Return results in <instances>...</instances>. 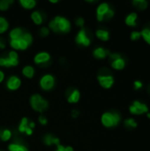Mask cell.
<instances>
[{"mask_svg":"<svg viewBox=\"0 0 150 151\" xmlns=\"http://www.w3.org/2000/svg\"><path fill=\"white\" fill-rule=\"evenodd\" d=\"M40 85H41V88L43 90H46V91L50 90L55 85V79H54V77L52 75L46 74L41 79Z\"/></svg>","mask_w":150,"mask_h":151,"instance_id":"7","label":"cell"},{"mask_svg":"<svg viewBox=\"0 0 150 151\" xmlns=\"http://www.w3.org/2000/svg\"><path fill=\"white\" fill-rule=\"evenodd\" d=\"M66 95H67V100H68V102L69 103H72V104H75V103L79 102L80 97V92L77 89H71V91L68 92Z\"/></svg>","mask_w":150,"mask_h":151,"instance_id":"14","label":"cell"},{"mask_svg":"<svg viewBox=\"0 0 150 151\" xmlns=\"http://www.w3.org/2000/svg\"><path fill=\"white\" fill-rule=\"evenodd\" d=\"M114 16V11L111 8L109 11H108V12L106 13V15H105V17H104V19H111L112 17Z\"/></svg>","mask_w":150,"mask_h":151,"instance_id":"36","label":"cell"},{"mask_svg":"<svg viewBox=\"0 0 150 151\" xmlns=\"http://www.w3.org/2000/svg\"><path fill=\"white\" fill-rule=\"evenodd\" d=\"M76 25L79 26V27H81L83 28V26H84V19L82 18H78L76 19Z\"/></svg>","mask_w":150,"mask_h":151,"instance_id":"37","label":"cell"},{"mask_svg":"<svg viewBox=\"0 0 150 151\" xmlns=\"http://www.w3.org/2000/svg\"><path fill=\"white\" fill-rule=\"evenodd\" d=\"M22 73H23V75H24L25 77L31 79V78H33V76H34V68H33L32 66L27 65V66H25V67L23 68Z\"/></svg>","mask_w":150,"mask_h":151,"instance_id":"23","label":"cell"},{"mask_svg":"<svg viewBox=\"0 0 150 151\" xmlns=\"http://www.w3.org/2000/svg\"><path fill=\"white\" fill-rule=\"evenodd\" d=\"M97 80L103 88H111L114 84V78L108 72L99 74Z\"/></svg>","mask_w":150,"mask_h":151,"instance_id":"6","label":"cell"},{"mask_svg":"<svg viewBox=\"0 0 150 151\" xmlns=\"http://www.w3.org/2000/svg\"><path fill=\"white\" fill-rule=\"evenodd\" d=\"M5 48V42L3 38H0V49H4Z\"/></svg>","mask_w":150,"mask_h":151,"instance_id":"40","label":"cell"},{"mask_svg":"<svg viewBox=\"0 0 150 151\" xmlns=\"http://www.w3.org/2000/svg\"><path fill=\"white\" fill-rule=\"evenodd\" d=\"M130 38H131L132 41H137V40H139V39L141 38V32H139V31H133V32L131 33Z\"/></svg>","mask_w":150,"mask_h":151,"instance_id":"31","label":"cell"},{"mask_svg":"<svg viewBox=\"0 0 150 151\" xmlns=\"http://www.w3.org/2000/svg\"><path fill=\"white\" fill-rule=\"evenodd\" d=\"M95 34H96V36L102 41H108L110 39V33L107 30L98 29Z\"/></svg>","mask_w":150,"mask_h":151,"instance_id":"21","label":"cell"},{"mask_svg":"<svg viewBox=\"0 0 150 151\" xmlns=\"http://www.w3.org/2000/svg\"><path fill=\"white\" fill-rule=\"evenodd\" d=\"M142 87H143V83L141 81H135L133 82V88H134V90H140V89L142 88Z\"/></svg>","mask_w":150,"mask_h":151,"instance_id":"32","label":"cell"},{"mask_svg":"<svg viewBox=\"0 0 150 151\" xmlns=\"http://www.w3.org/2000/svg\"><path fill=\"white\" fill-rule=\"evenodd\" d=\"M19 131L20 133H26L27 135H31L33 134V130L29 127L28 120L27 118H23L20 121V124L19 126Z\"/></svg>","mask_w":150,"mask_h":151,"instance_id":"11","label":"cell"},{"mask_svg":"<svg viewBox=\"0 0 150 151\" xmlns=\"http://www.w3.org/2000/svg\"><path fill=\"white\" fill-rule=\"evenodd\" d=\"M11 3H12L11 0H1L0 1V10L1 11L7 10Z\"/></svg>","mask_w":150,"mask_h":151,"instance_id":"29","label":"cell"},{"mask_svg":"<svg viewBox=\"0 0 150 151\" xmlns=\"http://www.w3.org/2000/svg\"><path fill=\"white\" fill-rule=\"evenodd\" d=\"M110 9H111V7H110L109 4H107V3H103V4H101L97 7V10H96V17H97L98 21L104 20V17H105L106 13L108 12V11Z\"/></svg>","mask_w":150,"mask_h":151,"instance_id":"9","label":"cell"},{"mask_svg":"<svg viewBox=\"0 0 150 151\" xmlns=\"http://www.w3.org/2000/svg\"><path fill=\"white\" fill-rule=\"evenodd\" d=\"M8 22L7 20L3 18V17H0V34H3L4 32H5L7 29H8Z\"/></svg>","mask_w":150,"mask_h":151,"instance_id":"28","label":"cell"},{"mask_svg":"<svg viewBox=\"0 0 150 151\" xmlns=\"http://www.w3.org/2000/svg\"><path fill=\"white\" fill-rule=\"evenodd\" d=\"M76 42L80 45H83V46H88L91 42V39L90 37L88 35L87 30L85 28H81L80 31L78 33L77 36H76Z\"/></svg>","mask_w":150,"mask_h":151,"instance_id":"8","label":"cell"},{"mask_svg":"<svg viewBox=\"0 0 150 151\" xmlns=\"http://www.w3.org/2000/svg\"><path fill=\"white\" fill-rule=\"evenodd\" d=\"M109 53H110L109 50H105V49H103L102 47L96 48L94 50V52H93L95 58H98V59H103V58H105L107 57V55H109Z\"/></svg>","mask_w":150,"mask_h":151,"instance_id":"16","label":"cell"},{"mask_svg":"<svg viewBox=\"0 0 150 151\" xmlns=\"http://www.w3.org/2000/svg\"><path fill=\"white\" fill-rule=\"evenodd\" d=\"M111 67L113 69H115V70H122L126 66V61L121 57V58H119L111 62Z\"/></svg>","mask_w":150,"mask_h":151,"instance_id":"17","label":"cell"},{"mask_svg":"<svg viewBox=\"0 0 150 151\" xmlns=\"http://www.w3.org/2000/svg\"><path fill=\"white\" fill-rule=\"evenodd\" d=\"M43 142L48 145V146H50V145H59V139L54 137L53 135L51 134H46L43 138Z\"/></svg>","mask_w":150,"mask_h":151,"instance_id":"18","label":"cell"},{"mask_svg":"<svg viewBox=\"0 0 150 151\" xmlns=\"http://www.w3.org/2000/svg\"><path fill=\"white\" fill-rule=\"evenodd\" d=\"M137 19H138L137 13L131 12L126 18V24L129 27H135V26H137V21H136Z\"/></svg>","mask_w":150,"mask_h":151,"instance_id":"15","label":"cell"},{"mask_svg":"<svg viewBox=\"0 0 150 151\" xmlns=\"http://www.w3.org/2000/svg\"><path fill=\"white\" fill-rule=\"evenodd\" d=\"M25 32L19 28V27H17V28H14L12 29L11 32H10V37H11V40H19L22 37L23 34Z\"/></svg>","mask_w":150,"mask_h":151,"instance_id":"19","label":"cell"},{"mask_svg":"<svg viewBox=\"0 0 150 151\" xmlns=\"http://www.w3.org/2000/svg\"><path fill=\"white\" fill-rule=\"evenodd\" d=\"M124 125H125L126 127H127V128H133V129H134V128H136L138 127V123L133 118H129V119H125Z\"/></svg>","mask_w":150,"mask_h":151,"instance_id":"25","label":"cell"},{"mask_svg":"<svg viewBox=\"0 0 150 151\" xmlns=\"http://www.w3.org/2000/svg\"><path fill=\"white\" fill-rule=\"evenodd\" d=\"M132 4L135 8H137L138 10H141V11L147 9L149 5V3L145 0H133Z\"/></svg>","mask_w":150,"mask_h":151,"instance_id":"20","label":"cell"},{"mask_svg":"<svg viewBox=\"0 0 150 151\" xmlns=\"http://www.w3.org/2000/svg\"><path fill=\"white\" fill-rule=\"evenodd\" d=\"M129 111L133 115H143L149 112V107L146 104L140 101H134L129 106Z\"/></svg>","mask_w":150,"mask_h":151,"instance_id":"4","label":"cell"},{"mask_svg":"<svg viewBox=\"0 0 150 151\" xmlns=\"http://www.w3.org/2000/svg\"><path fill=\"white\" fill-rule=\"evenodd\" d=\"M28 45H30L31 43H32V42H33V37H32V35L29 34V33H24L23 34V35H22V37H21Z\"/></svg>","mask_w":150,"mask_h":151,"instance_id":"30","label":"cell"},{"mask_svg":"<svg viewBox=\"0 0 150 151\" xmlns=\"http://www.w3.org/2000/svg\"><path fill=\"white\" fill-rule=\"evenodd\" d=\"M102 124L105 127H117L120 120H121V116L118 112H105L102 116Z\"/></svg>","mask_w":150,"mask_h":151,"instance_id":"2","label":"cell"},{"mask_svg":"<svg viewBox=\"0 0 150 151\" xmlns=\"http://www.w3.org/2000/svg\"><path fill=\"white\" fill-rule=\"evenodd\" d=\"M19 64L18 54L15 51H11L8 58H0V65L4 67L16 66Z\"/></svg>","mask_w":150,"mask_h":151,"instance_id":"5","label":"cell"},{"mask_svg":"<svg viewBox=\"0 0 150 151\" xmlns=\"http://www.w3.org/2000/svg\"><path fill=\"white\" fill-rule=\"evenodd\" d=\"M29 127H30L31 129H33V128L34 127V122H30V123H29Z\"/></svg>","mask_w":150,"mask_h":151,"instance_id":"42","label":"cell"},{"mask_svg":"<svg viewBox=\"0 0 150 151\" xmlns=\"http://www.w3.org/2000/svg\"><path fill=\"white\" fill-rule=\"evenodd\" d=\"M49 34H50V30H49L48 27H42V28L40 29V35H41V36L45 37V36H47Z\"/></svg>","mask_w":150,"mask_h":151,"instance_id":"33","label":"cell"},{"mask_svg":"<svg viewBox=\"0 0 150 151\" xmlns=\"http://www.w3.org/2000/svg\"><path fill=\"white\" fill-rule=\"evenodd\" d=\"M10 151H28L27 148L19 140H14V142L10 144L8 147Z\"/></svg>","mask_w":150,"mask_h":151,"instance_id":"12","label":"cell"},{"mask_svg":"<svg viewBox=\"0 0 150 151\" xmlns=\"http://www.w3.org/2000/svg\"><path fill=\"white\" fill-rule=\"evenodd\" d=\"M79 114H80L79 111L73 110V111H72V118H77V117L79 116Z\"/></svg>","mask_w":150,"mask_h":151,"instance_id":"39","label":"cell"},{"mask_svg":"<svg viewBox=\"0 0 150 151\" xmlns=\"http://www.w3.org/2000/svg\"><path fill=\"white\" fill-rule=\"evenodd\" d=\"M4 78V73L2 71H0V82L3 81Z\"/></svg>","mask_w":150,"mask_h":151,"instance_id":"41","label":"cell"},{"mask_svg":"<svg viewBox=\"0 0 150 151\" xmlns=\"http://www.w3.org/2000/svg\"><path fill=\"white\" fill-rule=\"evenodd\" d=\"M56 151H73L72 147H64L62 145H58Z\"/></svg>","mask_w":150,"mask_h":151,"instance_id":"35","label":"cell"},{"mask_svg":"<svg viewBox=\"0 0 150 151\" xmlns=\"http://www.w3.org/2000/svg\"><path fill=\"white\" fill-rule=\"evenodd\" d=\"M141 38H143V40L150 45V26L149 27H144L141 31Z\"/></svg>","mask_w":150,"mask_h":151,"instance_id":"24","label":"cell"},{"mask_svg":"<svg viewBox=\"0 0 150 151\" xmlns=\"http://www.w3.org/2000/svg\"><path fill=\"white\" fill-rule=\"evenodd\" d=\"M30 104L34 111H39V112H42L48 108V102L38 94L33 95L31 96Z\"/></svg>","mask_w":150,"mask_h":151,"instance_id":"3","label":"cell"},{"mask_svg":"<svg viewBox=\"0 0 150 151\" xmlns=\"http://www.w3.org/2000/svg\"><path fill=\"white\" fill-rule=\"evenodd\" d=\"M19 3L26 9H33L36 4V2L34 0H20Z\"/></svg>","mask_w":150,"mask_h":151,"instance_id":"26","label":"cell"},{"mask_svg":"<svg viewBox=\"0 0 150 151\" xmlns=\"http://www.w3.org/2000/svg\"><path fill=\"white\" fill-rule=\"evenodd\" d=\"M50 28L56 33H68L71 29V24L67 19L57 16L50 22Z\"/></svg>","mask_w":150,"mask_h":151,"instance_id":"1","label":"cell"},{"mask_svg":"<svg viewBox=\"0 0 150 151\" xmlns=\"http://www.w3.org/2000/svg\"><path fill=\"white\" fill-rule=\"evenodd\" d=\"M11 136V133L8 129H0V139L4 142L8 141Z\"/></svg>","mask_w":150,"mask_h":151,"instance_id":"27","label":"cell"},{"mask_svg":"<svg viewBox=\"0 0 150 151\" xmlns=\"http://www.w3.org/2000/svg\"><path fill=\"white\" fill-rule=\"evenodd\" d=\"M147 117H148V119H150V112H148V113H147Z\"/></svg>","mask_w":150,"mask_h":151,"instance_id":"43","label":"cell"},{"mask_svg":"<svg viewBox=\"0 0 150 151\" xmlns=\"http://www.w3.org/2000/svg\"><path fill=\"white\" fill-rule=\"evenodd\" d=\"M20 80L17 76H11L7 81V88L11 90H16L20 86Z\"/></svg>","mask_w":150,"mask_h":151,"instance_id":"13","label":"cell"},{"mask_svg":"<svg viewBox=\"0 0 150 151\" xmlns=\"http://www.w3.org/2000/svg\"><path fill=\"white\" fill-rule=\"evenodd\" d=\"M149 91H150V89H149Z\"/></svg>","mask_w":150,"mask_h":151,"instance_id":"44","label":"cell"},{"mask_svg":"<svg viewBox=\"0 0 150 151\" xmlns=\"http://www.w3.org/2000/svg\"><path fill=\"white\" fill-rule=\"evenodd\" d=\"M50 56L47 52H40L34 57V63L40 65H45V64H48L50 62Z\"/></svg>","mask_w":150,"mask_h":151,"instance_id":"10","label":"cell"},{"mask_svg":"<svg viewBox=\"0 0 150 151\" xmlns=\"http://www.w3.org/2000/svg\"><path fill=\"white\" fill-rule=\"evenodd\" d=\"M39 122L42 124V125H46L47 124V119L43 116V115H41L40 117H39Z\"/></svg>","mask_w":150,"mask_h":151,"instance_id":"38","label":"cell"},{"mask_svg":"<svg viewBox=\"0 0 150 151\" xmlns=\"http://www.w3.org/2000/svg\"><path fill=\"white\" fill-rule=\"evenodd\" d=\"M11 46L15 50H19V40H11Z\"/></svg>","mask_w":150,"mask_h":151,"instance_id":"34","label":"cell"},{"mask_svg":"<svg viewBox=\"0 0 150 151\" xmlns=\"http://www.w3.org/2000/svg\"><path fill=\"white\" fill-rule=\"evenodd\" d=\"M31 18L33 19V21L36 24V25H40L42 23V15L39 11H35L32 13Z\"/></svg>","mask_w":150,"mask_h":151,"instance_id":"22","label":"cell"}]
</instances>
